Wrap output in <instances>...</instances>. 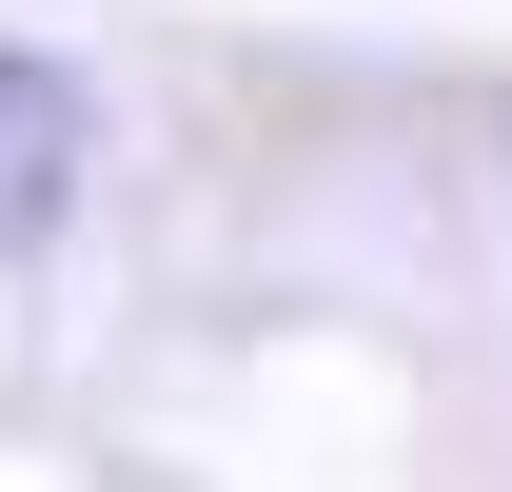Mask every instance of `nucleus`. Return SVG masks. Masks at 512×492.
Here are the masks:
<instances>
[{"label":"nucleus","mask_w":512,"mask_h":492,"mask_svg":"<svg viewBox=\"0 0 512 492\" xmlns=\"http://www.w3.org/2000/svg\"><path fill=\"white\" fill-rule=\"evenodd\" d=\"M79 197V79L60 60H0V256H40Z\"/></svg>","instance_id":"obj_1"}]
</instances>
